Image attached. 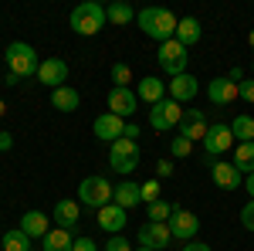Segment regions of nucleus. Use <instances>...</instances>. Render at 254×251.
I'll return each instance as SVG.
<instances>
[{"label":"nucleus","mask_w":254,"mask_h":251,"mask_svg":"<svg viewBox=\"0 0 254 251\" xmlns=\"http://www.w3.org/2000/svg\"><path fill=\"white\" fill-rule=\"evenodd\" d=\"M136 24H139V31H142L146 38L166 44V41L176 38L180 17H173V10H166V7H142V10L136 14Z\"/></svg>","instance_id":"1"},{"label":"nucleus","mask_w":254,"mask_h":251,"mask_svg":"<svg viewBox=\"0 0 254 251\" xmlns=\"http://www.w3.org/2000/svg\"><path fill=\"white\" fill-rule=\"evenodd\" d=\"M3 58H7V75H14V78H34L41 68L38 51L27 41H10Z\"/></svg>","instance_id":"2"},{"label":"nucleus","mask_w":254,"mask_h":251,"mask_svg":"<svg viewBox=\"0 0 254 251\" xmlns=\"http://www.w3.org/2000/svg\"><path fill=\"white\" fill-rule=\"evenodd\" d=\"M68 24H71V31L81 34V38H95L98 31L109 24V20H105V7L95 3V0H85V3H78V7L71 10Z\"/></svg>","instance_id":"3"},{"label":"nucleus","mask_w":254,"mask_h":251,"mask_svg":"<svg viewBox=\"0 0 254 251\" xmlns=\"http://www.w3.org/2000/svg\"><path fill=\"white\" fill-rule=\"evenodd\" d=\"M112 193L116 187L105 180V176H85L78 183V204L81 207H88V211H102L105 204H112Z\"/></svg>","instance_id":"4"},{"label":"nucleus","mask_w":254,"mask_h":251,"mask_svg":"<svg viewBox=\"0 0 254 251\" xmlns=\"http://www.w3.org/2000/svg\"><path fill=\"white\" fill-rule=\"evenodd\" d=\"M139 143H132V139H116L112 146H109V167L116 170V173L129 176L132 170L139 167Z\"/></svg>","instance_id":"5"},{"label":"nucleus","mask_w":254,"mask_h":251,"mask_svg":"<svg viewBox=\"0 0 254 251\" xmlns=\"http://www.w3.org/2000/svg\"><path fill=\"white\" fill-rule=\"evenodd\" d=\"M183 112H187V109L166 95L163 102H156V105L149 109V126H153L156 133H173L176 126H180V119H183Z\"/></svg>","instance_id":"6"},{"label":"nucleus","mask_w":254,"mask_h":251,"mask_svg":"<svg viewBox=\"0 0 254 251\" xmlns=\"http://www.w3.org/2000/svg\"><path fill=\"white\" fill-rule=\"evenodd\" d=\"M156 61H159V68H163L170 78H176V75H183V72H187L190 55H187V48H183V44L173 38V41H166V44H159Z\"/></svg>","instance_id":"7"},{"label":"nucleus","mask_w":254,"mask_h":251,"mask_svg":"<svg viewBox=\"0 0 254 251\" xmlns=\"http://www.w3.org/2000/svg\"><path fill=\"white\" fill-rule=\"evenodd\" d=\"M234 146H237V139H234V133H231L227 122L210 126L207 136H203V153H207V160H217V156H224L227 150H234Z\"/></svg>","instance_id":"8"},{"label":"nucleus","mask_w":254,"mask_h":251,"mask_svg":"<svg viewBox=\"0 0 254 251\" xmlns=\"http://www.w3.org/2000/svg\"><path fill=\"white\" fill-rule=\"evenodd\" d=\"M105 102H109V112H112V116H119V119H126V122L139 112L136 88H116V85H112V92H109V98H105Z\"/></svg>","instance_id":"9"},{"label":"nucleus","mask_w":254,"mask_h":251,"mask_svg":"<svg viewBox=\"0 0 254 251\" xmlns=\"http://www.w3.org/2000/svg\"><path fill=\"white\" fill-rule=\"evenodd\" d=\"M166 224H170V234H173L176 241H183V245H187V241H193L196 234H200V217L190 214V211H183V207H176L173 217H170Z\"/></svg>","instance_id":"10"},{"label":"nucleus","mask_w":254,"mask_h":251,"mask_svg":"<svg viewBox=\"0 0 254 251\" xmlns=\"http://www.w3.org/2000/svg\"><path fill=\"white\" fill-rule=\"evenodd\" d=\"M207 129H210V122H207V116H203V109H187L183 112V119H180V126H176V133L187 136L190 143H203V136H207Z\"/></svg>","instance_id":"11"},{"label":"nucleus","mask_w":254,"mask_h":251,"mask_svg":"<svg viewBox=\"0 0 254 251\" xmlns=\"http://www.w3.org/2000/svg\"><path fill=\"white\" fill-rule=\"evenodd\" d=\"M38 82L41 85H48L51 92L55 88H61L64 82H68V61L64 58H44L38 68Z\"/></svg>","instance_id":"12"},{"label":"nucleus","mask_w":254,"mask_h":251,"mask_svg":"<svg viewBox=\"0 0 254 251\" xmlns=\"http://www.w3.org/2000/svg\"><path fill=\"white\" fill-rule=\"evenodd\" d=\"M17 228L27 234L31 241H44L48 231H51V214H44V211H24V214H20V224H17Z\"/></svg>","instance_id":"13"},{"label":"nucleus","mask_w":254,"mask_h":251,"mask_svg":"<svg viewBox=\"0 0 254 251\" xmlns=\"http://www.w3.org/2000/svg\"><path fill=\"white\" fill-rule=\"evenodd\" d=\"M196 92H200V78H193L190 72H183V75H176L166 82V95L173 98V102H190V98H196Z\"/></svg>","instance_id":"14"},{"label":"nucleus","mask_w":254,"mask_h":251,"mask_svg":"<svg viewBox=\"0 0 254 251\" xmlns=\"http://www.w3.org/2000/svg\"><path fill=\"white\" fill-rule=\"evenodd\" d=\"M170 241H173L170 224H153V221H146V224L139 228V245H142V248L163 251V248H170Z\"/></svg>","instance_id":"15"},{"label":"nucleus","mask_w":254,"mask_h":251,"mask_svg":"<svg viewBox=\"0 0 254 251\" xmlns=\"http://www.w3.org/2000/svg\"><path fill=\"white\" fill-rule=\"evenodd\" d=\"M210 176H214V183L220 190H237V187H244V173L237 170L234 163H217V160H210Z\"/></svg>","instance_id":"16"},{"label":"nucleus","mask_w":254,"mask_h":251,"mask_svg":"<svg viewBox=\"0 0 254 251\" xmlns=\"http://www.w3.org/2000/svg\"><path fill=\"white\" fill-rule=\"evenodd\" d=\"M95 136L102 139V143H116V139H122V133H126V119H119V116H112V112H102V116L95 119Z\"/></svg>","instance_id":"17"},{"label":"nucleus","mask_w":254,"mask_h":251,"mask_svg":"<svg viewBox=\"0 0 254 251\" xmlns=\"http://www.w3.org/2000/svg\"><path fill=\"white\" fill-rule=\"evenodd\" d=\"M207 98H210L214 105H231V102L241 98V95H237L234 82H231L227 75H220V78H210V82H207Z\"/></svg>","instance_id":"18"},{"label":"nucleus","mask_w":254,"mask_h":251,"mask_svg":"<svg viewBox=\"0 0 254 251\" xmlns=\"http://www.w3.org/2000/svg\"><path fill=\"white\" fill-rule=\"evenodd\" d=\"M78 214H81L78 200H58V204H55V211H51V221H55V228H61V231H75Z\"/></svg>","instance_id":"19"},{"label":"nucleus","mask_w":254,"mask_h":251,"mask_svg":"<svg viewBox=\"0 0 254 251\" xmlns=\"http://www.w3.org/2000/svg\"><path fill=\"white\" fill-rule=\"evenodd\" d=\"M136 95L139 102H146L149 109L156 105V102H163L166 98V82L156 75H146V78H139V85H136Z\"/></svg>","instance_id":"20"},{"label":"nucleus","mask_w":254,"mask_h":251,"mask_svg":"<svg viewBox=\"0 0 254 251\" xmlns=\"http://www.w3.org/2000/svg\"><path fill=\"white\" fill-rule=\"evenodd\" d=\"M129 224V211H122L119 204H105L98 211V228L109 234H122V228Z\"/></svg>","instance_id":"21"},{"label":"nucleus","mask_w":254,"mask_h":251,"mask_svg":"<svg viewBox=\"0 0 254 251\" xmlns=\"http://www.w3.org/2000/svg\"><path fill=\"white\" fill-rule=\"evenodd\" d=\"M112 204H119L122 211H132L136 204H142V193H139V183H132V180H119L116 193H112Z\"/></svg>","instance_id":"22"},{"label":"nucleus","mask_w":254,"mask_h":251,"mask_svg":"<svg viewBox=\"0 0 254 251\" xmlns=\"http://www.w3.org/2000/svg\"><path fill=\"white\" fill-rule=\"evenodd\" d=\"M200 34H203V27H200V20L196 17H180V24H176V41L190 51L193 44H200Z\"/></svg>","instance_id":"23"},{"label":"nucleus","mask_w":254,"mask_h":251,"mask_svg":"<svg viewBox=\"0 0 254 251\" xmlns=\"http://www.w3.org/2000/svg\"><path fill=\"white\" fill-rule=\"evenodd\" d=\"M51 105H55L58 112H75V109L81 105L78 88H71V85H61V88H55V92H51Z\"/></svg>","instance_id":"24"},{"label":"nucleus","mask_w":254,"mask_h":251,"mask_svg":"<svg viewBox=\"0 0 254 251\" xmlns=\"http://www.w3.org/2000/svg\"><path fill=\"white\" fill-rule=\"evenodd\" d=\"M105 20H109V24H116V27H126V24H132V20H136V10H132V3L116 0V3H109V7H105Z\"/></svg>","instance_id":"25"},{"label":"nucleus","mask_w":254,"mask_h":251,"mask_svg":"<svg viewBox=\"0 0 254 251\" xmlns=\"http://www.w3.org/2000/svg\"><path fill=\"white\" fill-rule=\"evenodd\" d=\"M41 248H44V251H75V238H71V231L51 228V231H48V238L41 241Z\"/></svg>","instance_id":"26"},{"label":"nucleus","mask_w":254,"mask_h":251,"mask_svg":"<svg viewBox=\"0 0 254 251\" xmlns=\"http://www.w3.org/2000/svg\"><path fill=\"white\" fill-rule=\"evenodd\" d=\"M231 163H234V167H237L244 176L254 173V143H237V146H234V156H231Z\"/></svg>","instance_id":"27"},{"label":"nucleus","mask_w":254,"mask_h":251,"mask_svg":"<svg viewBox=\"0 0 254 251\" xmlns=\"http://www.w3.org/2000/svg\"><path fill=\"white\" fill-rule=\"evenodd\" d=\"M0 248H3V251H31L34 245H31V238L20 231V228H14V231H7V234H3Z\"/></svg>","instance_id":"28"},{"label":"nucleus","mask_w":254,"mask_h":251,"mask_svg":"<svg viewBox=\"0 0 254 251\" xmlns=\"http://www.w3.org/2000/svg\"><path fill=\"white\" fill-rule=\"evenodd\" d=\"M231 133H234L237 143H254V119L251 116H237L231 122Z\"/></svg>","instance_id":"29"},{"label":"nucleus","mask_w":254,"mask_h":251,"mask_svg":"<svg viewBox=\"0 0 254 251\" xmlns=\"http://www.w3.org/2000/svg\"><path fill=\"white\" fill-rule=\"evenodd\" d=\"M173 211H176V204H166V200H156V204H149V207H146V217H149L153 224H166V221L173 217Z\"/></svg>","instance_id":"30"},{"label":"nucleus","mask_w":254,"mask_h":251,"mask_svg":"<svg viewBox=\"0 0 254 251\" xmlns=\"http://www.w3.org/2000/svg\"><path fill=\"white\" fill-rule=\"evenodd\" d=\"M112 82H116V88H129V82H132V68H129L126 61H116V65H112Z\"/></svg>","instance_id":"31"},{"label":"nucleus","mask_w":254,"mask_h":251,"mask_svg":"<svg viewBox=\"0 0 254 251\" xmlns=\"http://www.w3.org/2000/svg\"><path fill=\"white\" fill-rule=\"evenodd\" d=\"M139 193H142V204H156V200H163V197H159V180L139 183Z\"/></svg>","instance_id":"32"},{"label":"nucleus","mask_w":254,"mask_h":251,"mask_svg":"<svg viewBox=\"0 0 254 251\" xmlns=\"http://www.w3.org/2000/svg\"><path fill=\"white\" fill-rule=\"evenodd\" d=\"M193 153V143L187 139V136H173V160H187V156Z\"/></svg>","instance_id":"33"},{"label":"nucleus","mask_w":254,"mask_h":251,"mask_svg":"<svg viewBox=\"0 0 254 251\" xmlns=\"http://www.w3.org/2000/svg\"><path fill=\"white\" fill-rule=\"evenodd\" d=\"M241 228L254 234V200H248V204L241 207Z\"/></svg>","instance_id":"34"},{"label":"nucleus","mask_w":254,"mask_h":251,"mask_svg":"<svg viewBox=\"0 0 254 251\" xmlns=\"http://www.w3.org/2000/svg\"><path fill=\"white\" fill-rule=\"evenodd\" d=\"M105 251H136V248H132V245H129L122 234H112V238L105 241Z\"/></svg>","instance_id":"35"},{"label":"nucleus","mask_w":254,"mask_h":251,"mask_svg":"<svg viewBox=\"0 0 254 251\" xmlns=\"http://www.w3.org/2000/svg\"><path fill=\"white\" fill-rule=\"evenodd\" d=\"M237 95L254 105V78H248V82H241V85H237Z\"/></svg>","instance_id":"36"},{"label":"nucleus","mask_w":254,"mask_h":251,"mask_svg":"<svg viewBox=\"0 0 254 251\" xmlns=\"http://www.w3.org/2000/svg\"><path fill=\"white\" fill-rule=\"evenodd\" d=\"M156 176L163 180V176H173V160H159L156 163Z\"/></svg>","instance_id":"37"},{"label":"nucleus","mask_w":254,"mask_h":251,"mask_svg":"<svg viewBox=\"0 0 254 251\" xmlns=\"http://www.w3.org/2000/svg\"><path fill=\"white\" fill-rule=\"evenodd\" d=\"M75 251H98V245L92 238H75Z\"/></svg>","instance_id":"38"},{"label":"nucleus","mask_w":254,"mask_h":251,"mask_svg":"<svg viewBox=\"0 0 254 251\" xmlns=\"http://www.w3.org/2000/svg\"><path fill=\"white\" fill-rule=\"evenodd\" d=\"M180 251H210V245H203L200 238H193V241H187V245H183Z\"/></svg>","instance_id":"39"},{"label":"nucleus","mask_w":254,"mask_h":251,"mask_svg":"<svg viewBox=\"0 0 254 251\" xmlns=\"http://www.w3.org/2000/svg\"><path fill=\"white\" fill-rule=\"evenodd\" d=\"M122 139H132V143L139 139V126H136V122H126V133H122Z\"/></svg>","instance_id":"40"},{"label":"nucleus","mask_w":254,"mask_h":251,"mask_svg":"<svg viewBox=\"0 0 254 251\" xmlns=\"http://www.w3.org/2000/svg\"><path fill=\"white\" fill-rule=\"evenodd\" d=\"M10 146H14V136H10V133H0V153H7Z\"/></svg>","instance_id":"41"},{"label":"nucleus","mask_w":254,"mask_h":251,"mask_svg":"<svg viewBox=\"0 0 254 251\" xmlns=\"http://www.w3.org/2000/svg\"><path fill=\"white\" fill-rule=\"evenodd\" d=\"M227 78H231V82H234V85H241V82H244V68H231V72H227Z\"/></svg>","instance_id":"42"},{"label":"nucleus","mask_w":254,"mask_h":251,"mask_svg":"<svg viewBox=\"0 0 254 251\" xmlns=\"http://www.w3.org/2000/svg\"><path fill=\"white\" fill-rule=\"evenodd\" d=\"M244 190H248V197L254 200V173H248V176H244Z\"/></svg>","instance_id":"43"},{"label":"nucleus","mask_w":254,"mask_h":251,"mask_svg":"<svg viewBox=\"0 0 254 251\" xmlns=\"http://www.w3.org/2000/svg\"><path fill=\"white\" fill-rule=\"evenodd\" d=\"M248 44H251V48H254V31H251V34H248Z\"/></svg>","instance_id":"44"},{"label":"nucleus","mask_w":254,"mask_h":251,"mask_svg":"<svg viewBox=\"0 0 254 251\" xmlns=\"http://www.w3.org/2000/svg\"><path fill=\"white\" fill-rule=\"evenodd\" d=\"M3 112H7V105H3V98H0V116H3Z\"/></svg>","instance_id":"45"},{"label":"nucleus","mask_w":254,"mask_h":251,"mask_svg":"<svg viewBox=\"0 0 254 251\" xmlns=\"http://www.w3.org/2000/svg\"><path fill=\"white\" fill-rule=\"evenodd\" d=\"M136 251H153V248H142V245H136Z\"/></svg>","instance_id":"46"}]
</instances>
